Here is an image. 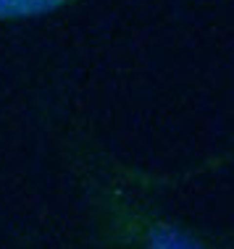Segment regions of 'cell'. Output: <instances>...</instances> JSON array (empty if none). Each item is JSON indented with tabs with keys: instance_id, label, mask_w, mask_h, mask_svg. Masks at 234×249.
<instances>
[{
	"instance_id": "7a4b0ae2",
	"label": "cell",
	"mask_w": 234,
	"mask_h": 249,
	"mask_svg": "<svg viewBox=\"0 0 234 249\" xmlns=\"http://www.w3.org/2000/svg\"><path fill=\"white\" fill-rule=\"evenodd\" d=\"M79 0H0V24L45 18L58 11L71 8Z\"/></svg>"
},
{
	"instance_id": "6da1fadb",
	"label": "cell",
	"mask_w": 234,
	"mask_h": 249,
	"mask_svg": "<svg viewBox=\"0 0 234 249\" xmlns=\"http://www.w3.org/2000/svg\"><path fill=\"white\" fill-rule=\"evenodd\" d=\"M87 210L100 249H211L195 231L156 210L121 181L92 178Z\"/></svg>"
}]
</instances>
